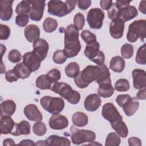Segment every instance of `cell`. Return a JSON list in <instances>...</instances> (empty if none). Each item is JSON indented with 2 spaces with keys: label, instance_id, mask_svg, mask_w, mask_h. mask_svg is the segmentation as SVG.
Here are the masks:
<instances>
[{
  "label": "cell",
  "instance_id": "16",
  "mask_svg": "<svg viewBox=\"0 0 146 146\" xmlns=\"http://www.w3.org/2000/svg\"><path fill=\"white\" fill-rule=\"evenodd\" d=\"M133 85L136 89H142L146 87V75L144 70L136 68L132 72Z\"/></svg>",
  "mask_w": 146,
  "mask_h": 146
},
{
  "label": "cell",
  "instance_id": "21",
  "mask_svg": "<svg viewBox=\"0 0 146 146\" xmlns=\"http://www.w3.org/2000/svg\"><path fill=\"white\" fill-rule=\"evenodd\" d=\"M24 34L26 39L29 42L34 43L39 38L40 29L35 25H29L25 28Z\"/></svg>",
  "mask_w": 146,
  "mask_h": 146
},
{
  "label": "cell",
  "instance_id": "53",
  "mask_svg": "<svg viewBox=\"0 0 146 146\" xmlns=\"http://www.w3.org/2000/svg\"><path fill=\"white\" fill-rule=\"evenodd\" d=\"M112 3L113 2L111 0H102L100 1V6L101 8L106 10H109L111 7Z\"/></svg>",
  "mask_w": 146,
  "mask_h": 146
},
{
  "label": "cell",
  "instance_id": "32",
  "mask_svg": "<svg viewBox=\"0 0 146 146\" xmlns=\"http://www.w3.org/2000/svg\"><path fill=\"white\" fill-rule=\"evenodd\" d=\"M111 125L120 137L125 138L128 136V129L127 125L123 120H119L114 123H112Z\"/></svg>",
  "mask_w": 146,
  "mask_h": 146
},
{
  "label": "cell",
  "instance_id": "38",
  "mask_svg": "<svg viewBox=\"0 0 146 146\" xmlns=\"http://www.w3.org/2000/svg\"><path fill=\"white\" fill-rule=\"evenodd\" d=\"M146 46L145 43L140 46L136 53L135 61L137 64L145 65L146 63Z\"/></svg>",
  "mask_w": 146,
  "mask_h": 146
},
{
  "label": "cell",
  "instance_id": "14",
  "mask_svg": "<svg viewBox=\"0 0 146 146\" xmlns=\"http://www.w3.org/2000/svg\"><path fill=\"white\" fill-rule=\"evenodd\" d=\"M48 124L52 129L60 130L66 128L68 125L67 118L60 114H54L49 119Z\"/></svg>",
  "mask_w": 146,
  "mask_h": 146
},
{
  "label": "cell",
  "instance_id": "2",
  "mask_svg": "<svg viewBox=\"0 0 146 146\" xmlns=\"http://www.w3.org/2000/svg\"><path fill=\"white\" fill-rule=\"evenodd\" d=\"M100 72V68L96 66L88 65L74 78V82L79 88H84L95 81Z\"/></svg>",
  "mask_w": 146,
  "mask_h": 146
},
{
  "label": "cell",
  "instance_id": "11",
  "mask_svg": "<svg viewBox=\"0 0 146 146\" xmlns=\"http://www.w3.org/2000/svg\"><path fill=\"white\" fill-rule=\"evenodd\" d=\"M31 4V10L29 13L30 18L34 21H39L43 15L45 7L44 0H29Z\"/></svg>",
  "mask_w": 146,
  "mask_h": 146
},
{
  "label": "cell",
  "instance_id": "22",
  "mask_svg": "<svg viewBox=\"0 0 146 146\" xmlns=\"http://www.w3.org/2000/svg\"><path fill=\"white\" fill-rule=\"evenodd\" d=\"M15 123L10 116H3L1 117L0 129L1 133L7 135L10 133L13 130Z\"/></svg>",
  "mask_w": 146,
  "mask_h": 146
},
{
  "label": "cell",
  "instance_id": "35",
  "mask_svg": "<svg viewBox=\"0 0 146 146\" xmlns=\"http://www.w3.org/2000/svg\"><path fill=\"white\" fill-rule=\"evenodd\" d=\"M80 67L79 64L75 62L68 63L65 67V73L66 75L71 78H75L79 72Z\"/></svg>",
  "mask_w": 146,
  "mask_h": 146
},
{
  "label": "cell",
  "instance_id": "20",
  "mask_svg": "<svg viewBox=\"0 0 146 146\" xmlns=\"http://www.w3.org/2000/svg\"><path fill=\"white\" fill-rule=\"evenodd\" d=\"M139 107V102L136 98H131V96L125 101L122 106L124 112L127 116L133 115Z\"/></svg>",
  "mask_w": 146,
  "mask_h": 146
},
{
  "label": "cell",
  "instance_id": "15",
  "mask_svg": "<svg viewBox=\"0 0 146 146\" xmlns=\"http://www.w3.org/2000/svg\"><path fill=\"white\" fill-rule=\"evenodd\" d=\"M48 49V43L43 39L39 38L33 43V51L39 56L42 61L46 58Z\"/></svg>",
  "mask_w": 146,
  "mask_h": 146
},
{
  "label": "cell",
  "instance_id": "9",
  "mask_svg": "<svg viewBox=\"0 0 146 146\" xmlns=\"http://www.w3.org/2000/svg\"><path fill=\"white\" fill-rule=\"evenodd\" d=\"M104 13L99 8L90 9L87 15V21L91 29H100L103 26Z\"/></svg>",
  "mask_w": 146,
  "mask_h": 146
},
{
  "label": "cell",
  "instance_id": "24",
  "mask_svg": "<svg viewBox=\"0 0 146 146\" xmlns=\"http://www.w3.org/2000/svg\"><path fill=\"white\" fill-rule=\"evenodd\" d=\"M16 110V104L12 100H6L0 104V116H11Z\"/></svg>",
  "mask_w": 146,
  "mask_h": 146
},
{
  "label": "cell",
  "instance_id": "56",
  "mask_svg": "<svg viewBox=\"0 0 146 146\" xmlns=\"http://www.w3.org/2000/svg\"><path fill=\"white\" fill-rule=\"evenodd\" d=\"M18 144L24 145H35V143H34V141L30 139L22 140Z\"/></svg>",
  "mask_w": 146,
  "mask_h": 146
},
{
  "label": "cell",
  "instance_id": "7",
  "mask_svg": "<svg viewBox=\"0 0 146 146\" xmlns=\"http://www.w3.org/2000/svg\"><path fill=\"white\" fill-rule=\"evenodd\" d=\"M70 132L71 141L75 145H80L84 143H92L96 138V135L94 131L80 129L74 125L71 127Z\"/></svg>",
  "mask_w": 146,
  "mask_h": 146
},
{
  "label": "cell",
  "instance_id": "6",
  "mask_svg": "<svg viewBox=\"0 0 146 146\" xmlns=\"http://www.w3.org/2000/svg\"><path fill=\"white\" fill-rule=\"evenodd\" d=\"M40 103L44 110L53 115L59 113L64 108V100L59 97L45 96L40 99Z\"/></svg>",
  "mask_w": 146,
  "mask_h": 146
},
{
  "label": "cell",
  "instance_id": "57",
  "mask_svg": "<svg viewBox=\"0 0 146 146\" xmlns=\"http://www.w3.org/2000/svg\"><path fill=\"white\" fill-rule=\"evenodd\" d=\"M145 3H146V1H142L140 2L139 6V11L140 12H141L144 14H146V12H145V10H146Z\"/></svg>",
  "mask_w": 146,
  "mask_h": 146
},
{
  "label": "cell",
  "instance_id": "46",
  "mask_svg": "<svg viewBox=\"0 0 146 146\" xmlns=\"http://www.w3.org/2000/svg\"><path fill=\"white\" fill-rule=\"evenodd\" d=\"M21 52L15 49L11 50L8 54V59L12 63H18L22 60Z\"/></svg>",
  "mask_w": 146,
  "mask_h": 146
},
{
  "label": "cell",
  "instance_id": "10",
  "mask_svg": "<svg viewBox=\"0 0 146 146\" xmlns=\"http://www.w3.org/2000/svg\"><path fill=\"white\" fill-rule=\"evenodd\" d=\"M102 116L111 124L119 120H122V116L120 114L116 107L112 103H107L102 107Z\"/></svg>",
  "mask_w": 146,
  "mask_h": 146
},
{
  "label": "cell",
  "instance_id": "39",
  "mask_svg": "<svg viewBox=\"0 0 146 146\" xmlns=\"http://www.w3.org/2000/svg\"><path fill=\"white\" fill-rule=\"evenodd\" d=\"M130 84L129 81L126 79H119L115 84V90L119 92H125L129 90Z\"/></svg>",
  "mask_w": 146,
  "mask_h": 146
},
{
  "label": "cell",
  "instance_id": "51",
  "mask_svg": "<svg viewBox=\"0 0 146 146\" xmlns=\"http://www.w3.org/2000/svg\"><path fill=\"white\" fill-rule=\"evenodd\" d=\"M131 96L128 94H121L117 96L116 99V102L117 104L120 107H122L125 101L130 97Z\"/></svg>",
  "mask_w": 146,
  "mask_h": 146
},
{
  "label": "cell",
  "instance_id": "30",
  "mask_svg": "<svg viewBox=\"0 0 146 146\" xmlns=\"http://www.w3.org/2000/svg\"><path fill=\"white\" fill-rule=\"evenodd\" d=\"M13 70L18 78L25 79L27 78L31 74V70L23 63L17 64Z\"/></svg>",
  "mask_w": 146,
  "mask_h": 146
},
{
  "label": "cell",
  "instance_id": "47",
  "mask_svg": "<svg viewBox=\"0 0 146 146\" xmlns=\"http://www.w3.org/2000/svg\"><path fill=\"white\" fill-rule=\"evenodd\" d=\"M10 35V29L6 25H0V39L6 40Z\"/></svg>",
  "mask_w": 146,
  "mask_h": 146
},
{
  "label": "cell",
  "instance_id": "29",
  "mask_svg": "<svg viewBox=\"0 0 146 146\" xmlns=\"http://www.w3.org/2000/svg\"><path fill=\"white\" fill-rule=\"evenodd\" d=\"M53 81L47 74L39 75L36 79V86L40 90H50Z\"/></svg>",
  "mask_w": 146,
  "mask_h": 146
},
{
  "label": "cell",
  "instance_id": "40",
  "mask_svg": "<svg viewBox=\"0 0 146 146\" xmlns=\"http://www.w3.org/2000/svg\"><path fill=\"white\" fill-rule=\"evenodd\" d=\"M80 36L87 44H91L96 42V35L87 30H83L81 32Z\"/></svg>",
  "mask_w": 146,
  "mask_h": 146
},
{
  "label": "cell",
  "instance_id": "37",
  "mask_svg": "<svg viewBox=\"0 0 146 146\" xmlns=\"http://www.w3.org/2000/svg\"><path fill=\"white\" fill-rule=\"evenodd\" d=\"M120 138L119 135L116 132L110 133L106 139V146H117L120 144Z\"/></svg>",
  "mask_w": 146,
  "mask_h": 146
},
{
  "label": "cell",
  "instance_id": "18",
  "mask_svg": "<svg viewBox=\"0 0 146 146\" xmlns=\"http://www.w3.org/2000/svg\"><path fill=\"white\" fill-rule=\"evenodd\" d=\"M23 112L26 117L30 121H39L43 119L42 113L39 110L36 106L34 104L27 105L23 110Z\"/></svg>",
  "mask_w": 146,
  "mask_h": 146
},
{
  "label": "cell",
  "instance_id": "43",
  "mask_svg": "<svg viewBox=\"0 0 146 146\" xmlns=\"http://www.w3.org/2000/svg\"><path fill=\"white\" fill-rule=\"evenodd\" d=\"M120 52L124 58L129 59L133 56V47L131 44L125 43L121 46Z\"/></svg>",
  "mask_w": 146,
  "mask_h": 146
},
{
  "label": "cell",
  "instance_id": "5",
  "mask_svg": "<svg viewBox=\"0 0 146 146\" xmlns=\"http://www.w3.org/2000/svg\"><path fill=\"white\" fill-rule=\"evenodd\" d=\"M146 37V21L145 19L136 20L128 26L127 39L131 43L135 42L139 38L144 41Z\"/></svg>",
  "mask_w": 146,
  "mask_h": 146
},
{
  "label": "cell",
  "instance_id": "8",
  "mask_svg": "<svg viewBox=\"0 0 146 146\" xmlns=\"http://www.w3.org/2000/svg\"><path fill=\"white\" fill-rule=\"evenodd\" d=\"M100 44L97 41L91 44H87L84 50V54L90 60L102 66L104 63L105 56L103 51L99 50Z\"/></svg>",
  "mask_w": 146,
  "mask_h": 146
},
{
  "label": "cell",
  "instance_id": "41",
  "mask_svg": "<svg viewBox=\"0 0 146 146\" xmlns=\"http://www.w3.org/2000/svg\"><path fill=\"white\" fill-rule=\"evenodd\" d=\"M33 131L35 135L37 136H43L47 131V128L44 123L41 121H36V123L33 125Z\"/></svg>",
  "mask_w": 146,
  "mask_h": 146
},
{
  "label": "cell",
  "instance_id": "45",
  "mask_svg": "<svg viewBox=\"0 0 146 146\" xmlns=\"http://www.w3.org/2000/svg\"><path fill=\"white\" fill-rule=\"evenodd\" d=\"M121 10V9H120L116 5V2L113 3L111 7L109 10H108L107 11V15L108 18L112 20L119 18V14Z\"/></svg>",
  "mask_w": 146,
  "mask_h": 146
},
{
  "label": "cell",
  "instance_id": "52",
  "mask_svg": "<svg viewBox=\"0 0 146 146\" xmlns=\"http://www.w3.org/2000/svg\"><path fill=\"white\" fill-rule=\"evenodd\" d=\"M77 3L79 9L84 10L90 6L91 1L90 0H78L77 1Z\"/></svg>",
  "mask_w": 146,
  "mask_h": 146
},
{
  "label": "cell",
  "instance_id": "33",
  "mask_svg": "<svg viewBox=\"0 0 146 146\" xmlns=\"http://www.w3.org/2000/svg\"><path fill=\"white\" fill-rule=\"evenodd\" d=\"M99 96L104 98L111 97L114 93V88L111 83H106L99 85L98 90Z\"/></svg>",
  "mask_w": 146,
  "mask_h": 146
},
{
  "label": "cell",
  "instance_id": "27",
  "mask_svg": "<svg viewBox=\"0 0 146 146\" xmlns=\"http://www.w3.org/2000/svg\"><path fill=\"white\" fill-rule=\"evenodd\" d=\"M100 72L95 80L96 82L99 85L106 83H111V80L110 78V72L109 69L106 64L100 66Z\"/></svg>",
  "mask_w": 146,
  "mask_h": 146
},
{
  "label": "cell",
  "instance_id": "12",
  "mask_svg": "<svg viewBox=\"0 0 146 146\" xmlns=\"http://www.w3.org/2000/svg\"><path fill=\"white\" fill-rule=\"evenodd\" d=\"M41 59L34 51L26 52L23 56V63L31 70L34 72L40 66Z\"/></svg>",
  "mask_w": 146,
  "mask_h": 146
},
{
  "label": "cell",
  "instance_id": "54",
  "mask_svg": "<svg viewBox=\"0 0 146 146\" xmlns=\"http://www.w3.org/2000/svg\"><path fill=\"white\" fill-rule=\"evenodd\" d=\"M128 144L129 146H141V141L140 139L133 136L128 139Z\"/></svg>",
  "mask_w": 146,
  "mask_h": 146
},
{
  "label": "cell",
  "instance_id": "34",
  "mask_svg": "<svg viewBox=\"0 0 146 146\" xmlns=\"http://www.w3.org/2000/svg\"><path fill=\"white\" fill-rule=\"evenodd\" d=\"M31 4L29 0H23L20 2L15 7V12L18 15H24L30 13Z\"/></svg>",
  "mask_w": 146,
  "mask_h": 146
},
{
  "label": "cell",
  "instance_id": "1",
  "mask_svg": "<svg viewBox=\"0 0 146 146\" xmlns=\"http://www.w3.org/2000/svg\"><path fill=\"white\" fill-rule=\"evenodd\" d=\"M79 31L73 25L67 26L64 31V47L63 50L67 58L78 55L81 49L79 40Z\"/></svg>",
  "mask_w": 146,
  "mask_h": 146
},
{
  "label": "cell",
  "instance_id": "28",
  "mask_svg": "<svg viewBox=\"0 0 146 146\" xmlns=\"http://www.w3.org/2000/svg\"><path fill=\"white\" fill-rule=\"evenodd\" d=\"M125 61L120 56H115L111 58L110 63V68L116 72H121L125 67Z\"/></svg>",
  "mask_w": 146,
  "mask_h": 146
},
{
  "label": "cell",
  "instance_id": "25",
  "mask_svg": "<svg viewBox=\"0 0 146 146\" xmlns=\"http://www.w3.org/2000/svg\"><path fill=\"white\" fill-rule=\"evenodd\" d=\"M47 145L50 146H68L71 142L66 137L59 136L58 135H51L45 140Z\"/></svg>",
  "mask_w": 146,
  "mask_h": 146
},
{
  "label": "cell",
  "instance_id": "42",
  "mask_svg": "<svg viewBox=\"0 0 146 146\" xmlns=\"http://www.w3.org/2000/svg\"><path fill=\"white\" fill-rule=\"evenodd\" d=\"M67 59L63 50H58L55 51L52 55L53 62L56 64H63Z\"/></svg>",
  "mask_w": 146,
  "mask_h": 146
},
{
  "label": "cell",
  "instance_id": "19",
  "mask_svg": "<svg viewBox=\"0 0 146 146\" xmlns=\"http://www.w3.org/2000/svg\"><path fill=\"white\" fill-rule=\"evenodd\" d=\"M12 0H1L0 1V17L2 21H7L11 19L13 15Z\"/></svg>",
  "mask_w": 146,
  "mask_h": 146
},
{
  "label": "cell",
  "instance_id": "3",
  "mask_svg": "<svg viewBox=\"0 0 146 146\" xmlns=\"http://www.w3.org/2000/svg\"><path fill=\"white\" fill-rule=\"evenodd\" d=\"M77 1H66L64 2L58 0H51L47 3L48 12L59 17H64L70 13L75 7Z\"/></svg>",
  "mask_w": 146,
  "mask_h": 146
},
{
  "label": "cell",
  "instance_id": "36",
  "mask_svg": "<svg viewBox=\"0 0 146 146\" xmlns=\"http://www.w3.org/2000/svg\"><path fill=\"white\" fill-rule=\"evenodd\" d=\"M43 27L46 33H52L58 27V22L55 19L47 17L44 19L43 23Z\"/></svg>",
  "mask_w": 146,
  "mask_h": 146
},
{
  "label": "cell",
  "instance_id": "23",
  "mask_svg": "<svg viewBox=\"0 0 146 146\" xmlns=\"http://www.w3.org/2000/svg\"><path fill=\"white\" fill-rule=\"evenodd\" d=\"M30 133V125L26 120H22L19 123H15L14 128L11 135L15 136L20 135H27Z\"/></svg>",
  "mask_w": 146,
  "mask_h": 146
},
{
  "label": "cell",
  "instance_id": "50",
  "mask_svg": "<svg viewBox=\"0 0 146 146\" xmlns=\"http://www.w3.org/2000/svg\"><path fill=\"white\" fill-rule=\"evenodd\" d=\"M5 79L7 82L11 83L13 82H17L18 79V78L17 77L14 71L13 70H11L5 73Z\"/></svg>",
  "mask_w": 146,
  "mask_h": 146
},
{
  "label": "cell",
  "instance_id": "17",
  "mask_svg": "<svg viewBox=\"0 0 146 146\" xmlns=\"http://www.w3.org/2000/svg\"><path fill=\"white\" fill-rule=\"evenodd\" d=\"M101 103L102 100L100 96L96 94H92L88 95L86 98L84 106L87 111L94 112L100 107Z\"/></svg>",
  "mask_w": 146,
  "mask_h": 146
},
{
  "label": "cell",
  "instance_id": "31",
  "mask_svg": "<svg viewBox=\"0 0 146 146\" xmlns=\"http://www.w3.org/2000/svg\"><path fill=\"white\" fill-rule=\"evenodd\" d=\"M88 121L87 115L82 112H76L72 116V121L74 125L78 127H82L86 125Z\"/></svg>",
  "mask_w": 146,
  "mask_h": 146
},
{
  "label": "cell",
  "instance_id": "60",
  "mask_svg": "<svg viewBox=\"0 0 146 146\" xmlns=\"http://www.w3.org/2000/svg\"><path fill=\"white\" fill-rule=\"evenodd\" d=\"M1 55L2 56L3 54V52H5V51H6V47L5 46H3V44H1Z\"/></svg>",
  "mask_w": 146,
  "mask_h": 146
},
{
  "label": "cell",
  "instance_id": "48",
  "mask_svg": "<svg viewBox=\"0 0 146 146\" xmlns=\"http://www.w3.org/2000/svg\"><path fill=\"white\" fill-rule=\"evenodd\" d=\"M29 18L27 14L18 15L15 18L16 24L20 27H24L28 23Z\"/></svg>",
  "mask_w": 146,
  "mask_h": 146
},
{
  "label": "cell",
  "instance_id": "49",
  "mask_svg": "<svg viewBox=\"0 0 146 146\" xmlns=\"http://www.w3.org/2000/svg\"><path fill=\"white\" fill-rule=\"evenodd\" d=\"M47 75L50 78L54 83L58 82L60 79L61 74L59 70L56 68L50 70L47 74Z\"/></svg>",
  "mask_w": 146,
  "mask_h": 146
},
{
  "label": "cell",
  "instance_id": "44",
  "mask_svg": "<svg viewBox=\"0 0 146 146\" xmlns=\"http://www.w3.org/2000/svg\"><path fill=\"white\" fill-rule=\"evenodd\" d=\"M85 19L81 13H76L74 17V26L78 30H82L84 25Z\"/></svg>",
  "mask_w": 146,
  "mask_h": 146
},
{
  "label": "cell",
  "instance_id": "26",
  "mask_svg": "<svg viewBox=\"0 0 146 146\" xmlns=\"http://www.w3.org/2000/svg\"><path fill=\"white\" fill-rule=\"evenodd\" d=\"M138 12L136 8L133 6H129L121 10L119 18L121 19L124 22L133 19L137 16Z\"/></svg>",
  "mask_w": 146,
  "mask_h": 146
},
{
  "label": "cell",
  "instance_id": "13",
  "mask_svg": "<svg viewBox=\"0 0 146 146\" xmlns=\"http://www.w3.org/2000/svg\"><path fill=\"white\" fill-rule=\"evenodd\" d=\"M124 22L120 18L112 20L110 26V33L114 39L121 38L124 33Z\"/></svg>",
  "mask_w": 146,
  "mask_h": 146
},
{
  "label": "cell",
  "instance_id": "55",
  "mask_svg": "<svg viewBox=\"0 0 146 146\" xmlns=\"http://www.w3.org/2000/svg\"><path fill=\"white\" fill-rule=\"evenodd\" d=\"M145 91H146L145 88L140 89V90H139L136 94V98L141 100H145L146 99Z\"/></svg>",
  "mask_w": 146,
  "mask_h": 146
},
{
  "label": "cell",
  "instance_id": "4",
  "mask_svg": "<svg viewBox=\"0 0 146 146\" xmlns=\"http://www.w3.org/2000/svg\"><path fill=\"white\" fill-rule=\"evenodd\" d=\"M50 90L59 94L72 104H76L80 101V94L74 90L69 84L66 83L55 82L52 84Z\"/></svg>",
  "mask_w": 146,
  "mask_h": 146
},
{
  "label": "cell",
  "instance_id": "59",
  "mask_svg": "<svg viewBox=\"0 0 146 146\" xmlns=\"http://www.w3.org/2000/svg\"><path fill=\"white\" fill-rule=\"evenodd\" d=\"M35 145H47L46 141L43 140H39L35 144Z\"/></svg>",
  "mask_w": 146,
  "mask_h": 146
},
{
  "label": "cell",
  "instance_id": "58",
  "mask_svg": "<svg viewBox=\"0 0 146 146\" xmlns=\"http://www.w3.org/2000/svg\"><path fill=\"white\" fill-rule=\"evenodd\" d=\"M15 145V141L13 139H11V138H7L6 139L3 140V145Z\"/></svg>",
  "mask_w": 146,
  "mask_h": 146
}]
</instances>
